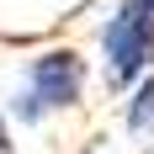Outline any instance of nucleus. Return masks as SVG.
<instances>
[{
  "mask_svg": "<svg viewBox=\"0 0 154 154\" xmlns=\"http://www.w3.org/2000/svg\"><path fill=\"white\" fill-rule=\"evenodd\" d=\"M85 80L91 75H85V59L75 48H43L37 59H27L21 85L5 101V117L21 122V128H37L53 112H75L85 101Z\"/></svg>",
  "mask_w": 154,
  "mask_h": 154,
  "instance_id": "obj_1",
  "label": "nucleus"
},
{
  "mask_svg": "<svg viewBox=\"0 0 154 154\" xmlns=\"http://www.w3.org/2000/svg\"><path fill=\"white\" fill-rule=\"evenodd\" d=\"M154 69V0H117L101 27V80L106 91H128Z\"/></svg>",
  "mask_w": 154,
  "mask_h": 154,
  "instance_id": "obj_2",
  "label": "nucleus"
},
{
  "mask_svg": "<svg viewBox=\"0 0 154 154\" xmlns=\"http://www.w3.org/2000/svg\"><path fill=\"white\" fill-rule=\"evenodd\" d=\"M122 122H128V133H133L138 143H149V138H154V69H149V75H138L133 85H128Z\"/></svg>",
  "mask_w": 154,
  "mask_h": 154,
  "instance_id": "obj_3",
  "label": "nucleus"
},
{
  "mask_svg": "<svg viewBox=\"0 0 154 154\" xmlns=\"http://www.w3.org/2000/svg\"><path fill=\"white\" fill-rule=\"evenodd\" d=\"M0 154H16V143H11V128H5V112H0Z\"/></svg>",
  "mask_w": 154,
  "mask_h": 154,
  "instance_id": "obj_4",
  "label": "nucleus"
}]
</instances>
